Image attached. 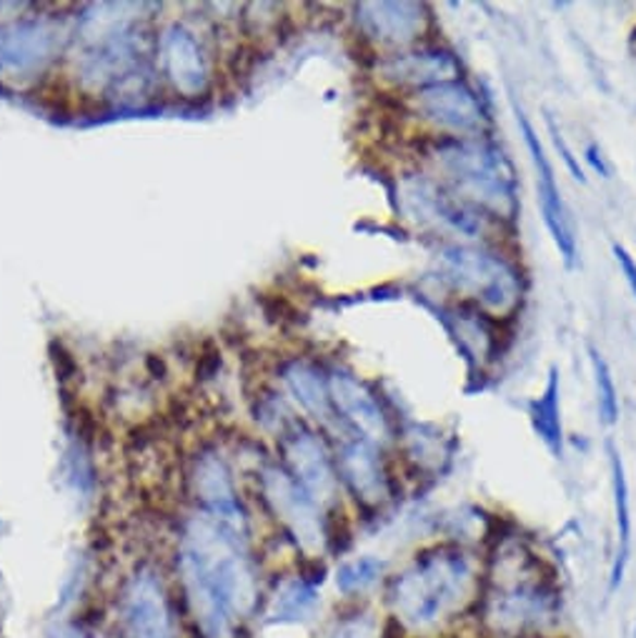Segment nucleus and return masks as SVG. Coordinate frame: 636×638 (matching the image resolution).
Masks as SVG:
<instances>
[{
	"label": "nucleus",
	"instance_id": "nucleus-4",
	"mask_svg": "<svg viewBox=\"0 0 636 638\" xmlns=\"http://www.w3.org/2000/svg\"><path fill=\"white\" fill-rule=\"evenodd\" d=\"M439 260L449 283L491 316H509L522 300V275L499 254L456 243L443 248Z\"/></svg>",
	"mask_w": 636,
	"mask_h": 638
},
{
	"label": "nucleus",
	"instance_id": "nucleus-23",
	"mask_svg": "<svg viewBox=\"0 0 636 638\" xmlns=\"http://www.w3.org/2000/svg\"><path fill=\"white\" fill-rule=\"evenodd\" d=\"M614 256H616V263H619V268H622L624 279H626V283H629V289L636 298V260L632 258L629 250H626L624 246H619V243H614Z\"/></svg>",
	"mask_w": 636,
	"mask_h": 638
},
{
	"label": "nucleus",
	"instance_id": "nucleus-25",
	"mask_svg": "<svg viewBox=\"0 0 636 638\" xmlns=\"http://www.w3.org/2000/svg\"><path fill=\"white\" fill-rule=\"evenodd\" d=\"M587 161L591 163V168L597 173H601V175H609V168H607V163H604V158H601V150H599V146H591L587 148Z\"/></svg>",
	"mask_w": 636,
	"mask_h": 638
},
{
	"label": "nucleus",
	"instance_id": "nucleus-13",
	"mask_svg": "<svg viewBox=\"0 0 636 638\" xmlns=\"http://www.w3.org/2000/svg\"><path fill=\"white\" fill-rule=\"evenodd\" d=\"M331 396L343 418L356 428V433H362L364 441L381 443L389 439L387 416L366 385L346 373H337L331 379Z\"/></svg>",
	"mask_w": 636,
	"mask_h": 638
},
{
	"label": "nucleus",
	"instance_id": "nucleus-19",
	"mask_svg": "<svg viewBox=\"0 0 636 638\" xmlns=\"http://www.w3.org/2000/svg\"><path fill=\"white\" fill-rule=\"evenodd\" d=\"M323 638H404L387 616L366 606H354L331 618Z\"/></svg>",
	"mask_w": 636,
	"mask_h": 638
},
{
	"label": "nucleus",
	"instance_id": "nucleus-17",
	"mask_svg": "<svg viewBox=\"0 0 636 638\" xmlns=\"http://www.w3.org/2000/svg\"><path fill=\"white\" fill-rule=\"evenodd\" d=\"M534 431L554 456L564 453V428H562V398H559V371L551 368L547 389L531 403Z\"/></svg>",
	"mask_w": 636,
	"mask_h": 638
},
{
	"label": "nucleus",
	"instance_id": "nucleus-26",
	"mask_svg": "<svg viewBox=\"0 0 636 638\" xmlns=\"http://www.w3.org/2000/svg\"><path fill=\"white\" fill-rule=\"evenodd\" d=\"M537 638H568V636H564V634H556V636H537Z\"/></svg>",
	"mask_w": 636,
	"mask_h": 638
},
{
	"label": "nucleus",
	"instance_id": "nucleus-21",
	"mask_svg": "<svg viewBox=\"0 0 636 638\" xmlns=\"http://www.w3.org/2000/svg\"><path fill=\"white\" fill-rule=\"evenodd\" d=\"M289 383L291 389H294L296 398L304 403L308 410H314L316 416H326V410H329V393H326L323 383L318 381L314 368L294 366L289 371Z\"/></svg>",
	"mask_w": 636,
	"mask_h": 638
},
{
	"label": "nucleus",
	"instance_id": "nucleus-15",
	"mask_svg": "<svg viewBox=\"0 0 636 638\" xmlns=\"http://www.w3.org/2000/svg\"><path fill=\"white\" fill-rule=\"evenodd\" d=\"M316 578L308 576H291L276 586V591L269 596L264 606V624L269 626H291V624H306L316 616L318 606H321V591H318Z\"/></svg>",
	"mask_w": 636,
	"mask_h": 638
},
{
	"label": "nucleus",
	"instance_id": "nucleus-14",
	"mask_svg": "<svg viewBox=\"0 0 636 638\" xmlns=\"http://www.w3.org/2000/svg\"><path fill=\"white\" fill-rule=\"evenodd\" d=\"M381 73L401 86H416L418 90L437 83L456 81L458 63L449 50H414L399 53L381 65Z\"/></svg>",
	"mask_w": 636,
	"mask_h": 638
},
{
	"label": "nucleus",
	"instance_id": "nucleus-9",
	"mask_svg": "<svg viewBox=\"0 0 636 638\" xmlns=\"http://www.w3.org/2000/svg\"><path fill=\"white\" fill-rule=\"evenodd\" d=\"M518 125H522V136L526 143V150H529L531 163H534V175H537V198L541 206V216L543 223L554 238L559 254L564 256L566 266H574L576 258V236H574V225L572 218H568L566 204L562 198V191L556 186V175H554V165H551L547 150H543L541 140L534 131V125L529 123L524 113H518Z\"/></svg>",
	"mask_w": 636,
	"mask_h": 638
},
{
	"label": "nucleus",
	"instance_id": "nucleus-6",
	"mask_svg": "<svg viewBox=\"0 0 636 638\" xmlns=\"http://www.w3.org/2000/svg\"><path fill=\"white\" fill-rule=\"evenodd\" d=\"M261 489L273 516L286 526L298 549L306 556L318 559V553L326 549V541H329L318 503L301 489L289 471H281V468H269L264 474Z\"/></svg>",
	"mask_w": 636,
	"mask_h": 638
},
{
	"label": "nucleus",
	"instance_id": "nucleus-8",
	"mask_svg": "<svg viewBox=\"0 0 636 638\" xmlns=\"http://www.w3.org/2000/svg\"><path fill=\"white\" fill-rule=\"evenodd\" d=\"M412 106L418 119L456 138H481L489 125L479 98L462 81H447L416 90Z\"/></svg>",
	"mask_w": 636,
	"mask_h": 638
},
{
	"label": "nucleus",
	"instance_id": "nucleus-12",
	"mask_svg": "<svg viewBox=\"0 0 636 638\" xmlns=\"http://www.w3.org/2000/svg\"><path fill=\"white\" fill-rule=\"evenodd\" d=\"M362 23L368 36L406 46L426 33L429 15L421 3H366L362 5Z\"/></svg>",
	"mask_w": 636,
	"mask_h": 638
},
{
	"label": "nucleus",
	"instance_id": "nucleus-5",
	"mask_svg": "<svg viewBox=\"0 0 636 638\" xmlns=\"http://www.w3.org/2000/svg\"><path fill=\"white\" fill-rule=\"evenodd\" d=\"M406 213L421 225L462 241H479L489 229V216L481 208L458 198L454 191L437 186L429 179H408L401 188Z\"/></svg>",
	"mask_w": 636,
	"mask_h": 638
},
{
	"label": "nucleus",
	"instance_id": "nucleus-1",
	"mask_svg": "<svg viewBox=\"0 0 636 638\" xmlns=\"http://www.w3.org/2000/svg\"><path fill=\"white\" fill-rule=\"evenodd\" d=\"M484 593V559L443 541L421 549L383 584L387 618L404 638H441L472 624Z\"/></svg>",
	"mask_w": 636,
	"mask_h": 638
},
{
	"label": "nucleus",
	"instance_id": "nucleus-24",
	"mask_svg": "<svg viewBox=\"0 0 636 638\" xmlns=\"http://www.w3.org/2000/svg\"><path fill=\"white\" fill-rule=\"evenodd\" d=\"M554 131V143H556V148L562 150V156H564V161H566V165H568V171H572V175L576 181H582V183H587V179H584V173H582V168H579V163L574 161V156H572V150H568V146L564 143V138H562V133H559L556 128H551Z\"/></svg>",
	"mask_w": 636,
	"mask_h": 638
},
{
	"label": "nucleus",
	"instance_id": "nucleus-22",
	"mask_svg": "<svg viewBox=\"0 0 636 638\" xmlns=\"http://www.w3.org/2000/svg\"><path fill=\"white\" fill-rule=\"evenodd\" d=\"M458 335H462V341L466 343L468 348L474 351L476 356H487L489 354V329L484 326L479 318H462L458 321Z\"/></svg>",
	"mask_w": 636,
	"mask_h": 638
},
{
	"label": "nucleus",
	"instance_id": "nucleus-7",
	"mask_svg": "<svg viewBox=\"0 0 636 638\" xmlns=\"http://www.w3.org/2000/svg\"><path fill=\"white\" fill-rule=\"evenodd\" d=\"M119 634V638H179L169 593L150 570H138L123 589Z\"/></svg>",
	"mask_w": 636,
	"mask_h": 638
},
{
	"label": "nucleus",
	"instance_id": "nucleus-2",
	"mask_svg": "<svg viewBox=\"0 0 636 638\" xmlns=\"http://www.w3.org/2000/svg\"><path fill=\"white\" fill-rule=\"evenodd\" d=\"M564 596L554 570L518 536L497 541L484 561V593L472 624L481 638L556 636Z\"/></svg>",
	"mask_w": 636,
	"mask_h": 638
},
{
	"label": "nucleus",
	"instance_id": "nucleus-3",
	"mask_svg": "<svg viewBox=\"0 0 636 638\" xmlns=\"http://www.w3.org/2000/svg\"><path fill=\"white\" fill-rule=\"evenodd\" d=\"M431 161L447 175L458 198L501 218H514L518 208L516 175L509 158L484 138L443 140L431 150Z\"/></svg>",
	"mask_w": 636,
	"mask_h": 638
},
{
	"label": "nucleus",
	"instance_id": "nucleus-20",
	"mask_svg": "<svg viewBox=\"0 0 636 638\" xmlns=\"http://www.w3.org/2000/svg\"><path fill=\"white\" fill-rule=\"evenodd\" d=\"M591 366H594V383H597V406L599 416L604 426H614L619 421V391L609 368L607 358L599 354L597 348H591Z\"/></svg>",
	"mask_w": 636,
	"mask_h": 638
},
{
	"label": "nucleus",
	"instance_id": "nucleus-10",
	"mask_svg": "<svg viewBox=\"0 0 636 638\" xmlns=\"http://www.w3.org/2000/svg\"><path fill=\"white\" fill-rule=\"evenodd\" d=\"M286 464L291 478L318 503V508H331L339 501V471L311 433L294 435L286 443Z\"/></svg>",
	"mask_w": 636,
	"mask_h": 638
},
{
	"label": "nucleus",
	"instance_id": "nucleus-18",
	"mask_svg": "<svg viewBox=\"0 0 636 638\" xmlns=\"http://www.w3.org/2000/svg\"><path fill=\"white\" fill-rule=\"evenodd\" d=\"M389 564L379 556H358L341 564L333 574L337 591L343 599H364L379 584H387Z\"/></svg>",
	"mask_w": 636,
	"mask_h": 638
},
{
	"label": "nucleus",
	"instance_id": "nucleus-11",
	"mask_svg": "<svg viewBox=\"0 0 636 638\" xmlns=\"http://www.w3.org/2000/svg\"><path fill=\"white\" fill-rule=\"evenodd\" d=\"M339 478L366 508H381L391 501V478L371 441H351L339 456Z\"/></svg>",
	"mask_w": 636,
	"mask_h": 638
},
{
	"label": "nucleus",
	"instance_id": "nucleus-27",
	"mask_svg": "<svg viewBox=\"0 0 636 638\" xmlns=\"http://www.w3.org/2000/svg\"><path fill=\"white\" fill-rule=\"evenodd\" d=\"M634 638H636V624H634Z\"/></svg>",
	"mask_w": 636,
	"mask_h": 638
},
{
	"label": "nucleus",
	"instance_id": "nucleus-16",
	"mask_svg": "<svg viewBox=\"0 0 636 638\" xmlns=\"http://www.w3.org/2000/svg\"><path fill=\"white\" fill-rule=\"evenodd\" d=\"M609 468H612V493H614V518H616V553H614L612 574H609V593H616L619 586L624 584L626 566H629V559H632L634 518H632L629 478H626L624 461L612 443H609Z\"/></svg>",
	"mask_w": 636,
	"mask_h": 638
}]
</instances>
